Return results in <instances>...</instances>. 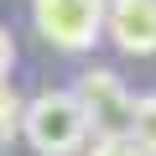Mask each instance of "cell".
I'll return each mask as SVG.
<instances>
[{"label":"cell","mask_w":156,"mask_h":156,"mask_svg":"<svg viewBox=\"0 0 156 156\" xmlns=\"http://www.w3.org/2000/svg\"><path fill=\"white\" fill-rule=\"evenodd\" d=\"M89 156H140V151H135L130 140H99V146H94Z\"/></svg>","instance_id":"cell-7"},{"label":"cell","mask_w":156,"mask_h":156,"mask_svg":"<svg viewBox=\"0 0 156 156\" xmlns=\"http://www.w3.org/2000/svg\"><path fill=\"white\" fill-rule=\"evenodd\" d=\"M73 99L83 104V120H89V130H99V140H130V109H135V94L125 89L120 73L89 68L83 78H78Z\"/></svg>","instance_id":"cell-2"},{"label":"cell","mask_w":156,"mask_h":156,"mask_svg":"<svg viewBox=\"0 0 156 156\" xmlns=\"http://www.w3.org/2000/svg\"><path fill=\"white\" fill-rule=\"evenodd\" d=\"M21 125V94L11 89V78H0V135H11Z\"/></svg>","instance_id":"cell-6"},{"label":"cell","mask_w":156,"mask_h":156,"mask_svg":"<svg viewBox=\"0 0 156 156\" xmlns=\"http://www.w3.org/2000/svg\"><path fill=\"white\" fill-rule=\"evenodd\" d=\"M11 62H16V42H11V31L0 26V78L11 73Z\"/></svg>","instance_id":"cell-8"},{"label":"cell","mask_w":156,"mask_h":156,"mask_svg":"<svg viewBox=\"0 0 156 156\" xmlns=\"http://www.w3.org/2000/svg\"><path fill=\"white\" fill-rule=\"evenodd\" d=\"M37 31L62 52H89L104 37V0H31Z\"/></svg>","instance_id":"cell-3"},{"label":"cell","mask_w":156,"mask_h":156,"mask_svg":"<svg viewBox=\"0 0 156 156\" xmlns=\"http://www.w3.org/2000/svg\"><path fill=\"white\" fill-rule=\"evenodd\" d=\"M130 146L140 156H156V89L140 94L135 109H130Z\"/></svg>","instance_id":"cell-5"},{"label":"cell","mask_w":156,"mask_h":156,"mask_svg":"<svg viewBox=\"0 0 156 156\" xmlns=\"http://www.w3.org/2000/svg\"><path fill=\"white\" fill-rule=\"evenodd\" d=\"M104 31L120 52L151 57L156 52V0H104Z\"/></svg>","instance_id":"cell-4"},{"label":"cell","mask_w":156,"mask_h":156,"mask_svg":"<svg viewBox=\"0 0 156 156\" xmlns=\"http://www.w3.org/2000/svg\"><path fill=\"white\" fill-rule=\"evenodd\" d=\"M21 130L42 156H73L89 140V120H83V104L73 99V89H42L21 109Z\"/></svg>","instance_id":"cell-1"}]
</instances>
